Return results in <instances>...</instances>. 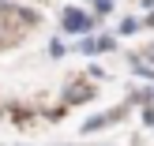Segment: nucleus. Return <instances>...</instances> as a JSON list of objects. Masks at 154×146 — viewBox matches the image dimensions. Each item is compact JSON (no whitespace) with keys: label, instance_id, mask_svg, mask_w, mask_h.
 Segmentation results:
<instances>
[{"label":"nucleus","instance_id":"obj_1","mask_svg":"<svg viewBox=\"0 0 154 146\" xmlns=\"http://www.w3.org/2000/svg\"><path fill=\"white\" fill-rule=\"evenodd\" d=\"M60 22H64L68 34H83V30L90 26V15H87V11H79V7H68V11L60 15Z\"/></svg>","mask_w":154,"mask_h":146},{"label":"nucleus","instance_id":"obj_2","mask_svg":"<svg viewBox=\"0 0 154 146\" xmlns=\"http://www.w3.org/2000/svg\"><path fill=\"white\" fill-rule=\"evenodd\" d=\"M64 94H68V105H79V101H90V97H94V90H90L87 82H72Z\"/></svg>","mask_w":154,"mask_h":146}]
</instances>
